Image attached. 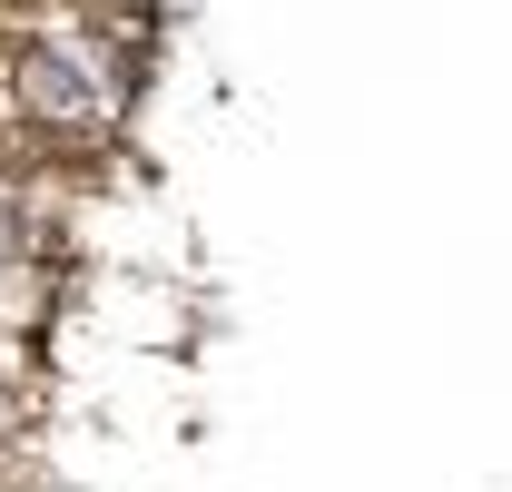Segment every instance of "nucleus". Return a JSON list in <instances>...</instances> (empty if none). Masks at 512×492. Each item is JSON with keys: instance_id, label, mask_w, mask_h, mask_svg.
<instances>
[{"instance_id": "f257e3e1", "label": "nucleus", "mask_w": 512, "mask_h": 492, "mask_svg": "<svg viewBox=\"0 0 512 492\" xmlns=\"http://www.w3.org/2000/svg\"><path fill=\"white\" fill-rule=\"evenodd\" d=\"M0 178H10V138H0Z\"/></svg>"}]
</instances>
